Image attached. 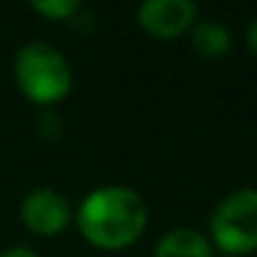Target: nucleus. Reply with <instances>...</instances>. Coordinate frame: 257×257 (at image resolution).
Instances as JSON below:
<instances>
[{"mask_svg": "<svg viewBox=\"0 0 257 257\" xmlns=\"http://www.w3.org/2000/svg\"><path fill=\"white\" fill-rule=\"evenodd\" d=\"M76 224L91 247L118 252L139 242L149 224V207L132 187L103 184L81 199L76 209Z\"/></svg>", "mask_w": 257, "mask_h": 257, "instance_id": "obj_1", "label": "nucleus"}, {"mask_svg": "<svg viewBox=\"0 0 257 257\" xmlns=\"http://www.w3.org/2000/svg\"><path fill=\"white\" fill-rule=\"evenodd\" d=\"M16 88L36 106L51 108L73 88V68L63 51L46 41H28L13 58Z\"/></svg>", "mask_w": 257, "mask_h": 257, "instance_id": "obj_2", "label": "nucleus"}, {"mask_svg": "<svg viewBox=\"0 0 257 257\" xmlns=\"http://www.w3.org/2000/svg\"><path fill=\"white\" fill-rule=\"evenodd\" d=\"M207 237L227 257L257 252V189L242 187L222 197L209 214Z\"/></svg>", "mask_w": 257, "mask_h": 257, "instance_id": "obj_3", "label": "nucleus"}, {"mask_svg": "<svg viewBox=\"0 0 257 257\" xmlns=\"http://www.w3.org/2000/svg\"><path fill=\"white\" fill-rule=\"evenodd\" d=\"M73 219V209L68 199L51 189V187H36L31 189L21 202V222L28 232L38 237H56L61 234Z\"/></svg>", "mask_w": 257, "mask_h": 257, "instance_id": "obj_4", "label": "nucleus"}, {"mask_svg": "<svg viewBox=\"0 0 257 257\" xmlns=\"http://www.w3.org/2000/svg\"><path fill=\"white\" fill-rule=\"evenodd\" d=\"M197 6L192 0H147L137 8V23L144 33L159 41H172L197 23Z\"/></svg>", "mask_w": 257, "mask_h": 257, "instance_id": "obj_5", "label": "nucleus"}, {"mask_svg": "<svg viewBox=\"0 0 257 257\" xmlns=\"http://www.w3.org/2000/svg\"><path fill=\"white\" fill-rule=\"evenodd\" d=\"M152 257H214V247L204 232L174 227L157 239Z\"/></svg>", "mask_w": 257, "mask_h": 257, "instance_id": "obj_6", "label": "nucleus"}, {"mask_svg": "<svg viewBox=\"0 0 257 257\" xmlns=\"http://www.w3.org/2000/svg\"><path fill=\"white\" fill-rule=\"evenodd\" d=\"M189 43L199 58L214 61V58H222L224 53H229L232 33L219 21H197L189 31Z\"/></svg>", "mask_w": 257, "mask_h": 257, "instance_id": "obj_7", "label": "nucleus"}, {"mask_svg": "<svg viewBox=\"0 0 257 257\" xmlns=\"http://www.w3.org/2000/svg\"><path fill=\"white\" fill-rule=\"evenodd\" d=\"M31 8L48 21H73L83 6L81 0H33Z\"/></svg>", "mask_w": 257, "mask_h": 257, "instance_id": "obj_8", "label": "nucleus"}, {"mask_svg": "<svg viewBox=\"0 0 257 257\" xmlns=\"http://www.w3.org/2000/svg\"><path fill=\"white\" fill-rule=\"evenodd\" d=\"M0 257H41V254H38L36 249L26 247V244H16V247L3 249V252H0Z\"/></svg>", "mask_w": 257, "mask_h": 257, "instance_id": "obj_9", "label": "nucleus"}, {"mask_svg": "<svg viewBox=\"0 0 257 257\" xmlns=\"http://www.w3.org/2000/svg\"><path fill=\"white\" fill-rule=\"evenodd\" d=\"M244 43H247V48L257 56V21L249 23V28H247V33H244Z\"/></svg>", "mask_w": 257, "mask_h": 257, "instance_id": "obj_10", "label": "nucleus"}]
</instances>
